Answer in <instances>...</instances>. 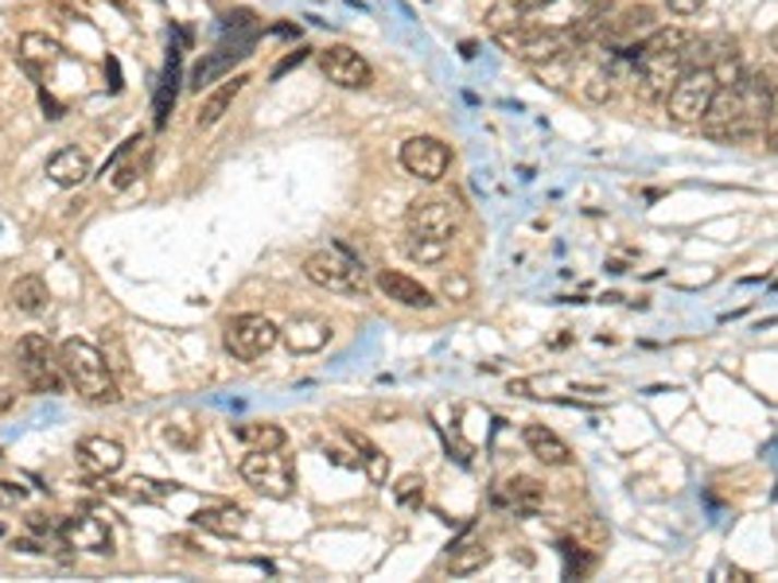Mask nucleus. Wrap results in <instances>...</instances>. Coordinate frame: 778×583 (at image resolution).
<instances>
[{
	"mask_svg": "<svg viewBox=\"0 0 778 583\" xmlns=\"http://www.w3.org/2000/svg\"><path fill=\"white\" fill-rule=\"evenodd\" d=\"M59 362H63L67 385H71L82 401H89V405H117V401H121L113 373H109L106 366V354L94 343H86V338H67V343L59 346Z\"/></svg>",
	"mask_w": 778,
	"mask_h": 583,
	"instance_id": "nucleus-1",
	"label": "nucleus"
},
{
	"mask_svg": "<svg viewBox=\"0 0 778 583\" xmlns=\"http://www.w3.org/2000/svg\"><path fill=\"white\" fill-rule=\"evenodd\" d=\"M304 276L315 288L335 291V296H362V291H370V269L343 246L312 249L304 257Z\"/></svg>",
	"mask_w": 778,
	"mask_h": 583,
	"instance_id": "nucleus-2",
	"label": "nucleus"
},
{
	"mask_svg": "<svg viewBox=\"0 0 778 583\" xmlns=\"http://www.w3.org/2000/svg\"><path fill=\"white\" fill-rule=\"evenodd\" d=\"M16 366L24 373L27 389L32 393H63L67 385V373H63V362H59V350L47 343V335H24L16 343Z\"/></svg>",
	"mask_w": 778,
	"mask_h": 583,
	"instance_id": "nucleus-3",
	"label": "nucleus"
},
{
	"mask_svg": "<svg viewBox=\"0 0 778 583\" xmlns=\"http://www.w3.org/2000/svg\"><path fill=\"white\" fill-rule=\"evenodd\" d=\"M277 343H280V328L268 316H258V311L234 316L223 331L226 354H234L238 362H258V358H265Z\"/></svg>",
	"mask_w": 778,
	"mask_h": 583,
	"instance_id": "nucleus-4",
	"label": "nucleus"
},
{
	"mask_svg": "<svg viewBox=\"0 0 778 583\" xmlns=\"http://www.w3.org/2000/svg\"><path fill=\"white\" fill-rule=\"evenodd\" d=\"M716 86H720V82H716L713 67H690V71L673 82L670 94H666V114H670V121L697 124L701 117H705L708 102H713Z\"/></svg>",
	"mask_w": 778,
	"mask_h": 583,
	"instance_id": "nucleus-5",
	"label": "nucleus"
},
{
	"mask_svg": "<svg viewBox=\"0 0 778 583\" xmlns=\"http://www.w3.org/2000/svg\"><path fill=\"white\" fill-rule=\"evenodd\" d=\"M238 471H242V478L253 490H261L265 498H277V502L292 498L296 490V471L292 463H288V455H280V451L250 448L242 455V463H238Z\"/></svg>",
	"mask_w": 778,
	"mask_h": 583,
	"instance_id": "nucleus-6",
	"label": "nucleus"
},
{
	"mask_svg": "<svg viewBox=\"0 0 778 583\" xmlns=\"http://www.w3.org/2000/svg\"><path fill=\"white\" fill-rule=\"evenodd\" d=\"M402 168L421 183H440L452 168V148L440 136H409L402 144Z\"/></svg>",
	"mask_w": 778,
	"mask_h": 583,
	"instance_id": "nucleus-7",
	"label": "nucleus"
},
{
	"mask_svg": "<svg viewBox=\"0 0 778 583\" xmlns=\"http://www.w3.org/2000/svg\"><path fill=\"white\" fill-rule=\"evenodd\" d=\"M320 71L327 82H335L339 90H367L374 86V67H370L355 47L335 44L320 51Z\"/></svg>",
	"mask_w": 778,
	"mask_h": 583,
	"instance_id": "nucleus-8",
	"label": "nucleus"
},
{
	"mask_svg": "<svg viewBox=\"0 0 778 583\" xmlns=\"http://www.w3.org/2000/svg\"><path fill=\"white\" fill-rule=\"evenodd\" d=\"M59 533H63L67 548L94 552V557H113V530H109V522H101L98 513H71V517L59 522Z\"/></svg>",
	"mask_w": 778,
	"mask_h": 583,
	"instance_id": "nucleus-9",
	"label": "nucleus"
},
{
	"mask_svg": "<svg viewBox=\"0 0 778 583\" xmlns=\"http://www.w3.org/2000/svg\"><path fill=\"white\" fill-rule=\"evenodd\" d=\"M405 226L417 238H452L459 230V206L447 203V199H424V203H412L409 214H405Z\"/></svg>",
	"mask_w": 778,
	"mask_h": 583,
	"instance_id": "nucleus-10",
	"label": "nucleus"
},
{
	"mask_svg": "<svg viewBox=\"0 0 778 583\" xmlns=\"http://www.w3.org/2000/svg\"><path fill=\"white\" fill-rule=\"evenodd\" d=\"M681 74H685V59H681V51L643 55V71H638V94H643L646 102H662Z\"/></svg>",
	"mask_w": 778,
	"mask_h": 583,
	"instance_id": "nucleus-11",
	"label": "nucleus"
},
{
	"mask_svg": "<svg viewBox=\"0 0 778 583\" xmlns=\"http://www.w3.org/2000/svg\"><path fill=\"white\" fill-rule=\"evenodd\" d=\"M74 455H79V467L89 478H113L117 471L125 467V448L109 440V436H86V440H79Z\"/></svg>",
	"mask_w": 778,
	"mask_h": 583,
	"instance_id": "nucleus-12",
	"label": "nucleus"
},
{
	"mask_svg": "<svg viewBox=\"0 0 778 583\" xmlns=\"http://www.w3.org/2000/svg\"><path fill=\"white\" fill-rule=\"evenodd\" d=\"M378 291H382L385 300L402 304V308H412V311H432L436 308V296H432L429 288H424L421 281H412V276L397 273V269H382V273L374 276Z\"/></svg>",
	"mask_w": 778,
	"mask_h": 583,
	"instance_id": "nucleus-13",
	"label": "nucleus"
},
{
	"mask_svg": "<svg viewBox=\"0 0 778 583\" xmlns=\"http://www.w3.org/2000/svg\"><path fill=\"white\" fill-rule=\"evenodd\" d=\"M280 343L292 354H315L332 343V323L320 316H292L285 328H280Z\"/></svg>",
	"mask_w": 778,
	"mask_h": 583,
	"instance_id": "nucleus-14",
	"label": "nucleus"
},
{
	"mask_svg": "<svg viewBox=\"0 0 778 583\" xmlns=\"http://www.w3.org/2000/svg\"><path fill=\"white\" fill-rule=\"evenodd\" d=\"M522 440H526L529 455H534V460H541L546 467H568V463H573V451H568V443H564L561 436L553 432V428L526 425V428H522Z\"/></svg>",
	"mask_w": 778,
	"mask_h": 583,
	"instance_id": "nucleus-15",
	"label": "nucleus"
},
{
	"mask_svg": "<svg viewBox=\"0 0 778 583\" xmlns=\"http://www.w3.org/2000/svg\"><path fill=\"white\" fill-rule=\"evenodd\" d=\"M47 179H51L55 187H82L89 179V156L82 148H74V144H67V148H59L51 159H47Z\"/></svg>",
	"mask_w": 778,
	"mask_h": 583,
	"instance_id": "nucleus-16",
	"label": "nucleus"
},
{
	"mask_svg": "<svg viewBox=\"0 0 778 583\" xmlns=\"http://www.w3.org/2000/svg\"><path fill=\"white\" fill-rule=\"evenodd\" d=\"M246 74H230V79H223L218 82L211 94L203 97V106H199V114H195V124L199 129H211V124H218L226 114H230V106H234V97L242 94L246 90Z\"/></svg>",
	"mask_w": 778,
	"mask_h": 583,
	"instance_id": "nucleus-17",
	"label": "nucleus"
},
{
	"mask_svg": "<svg viewBox=\"0 0 778 583\" xmlns=\"http://www.w3.org/2000/svg\"><path fill=\"white\" fill-rule=\"evenodd\" d=\"M59 59H63V47L55 44V39L39 36V32H27V36L20 39V62H24V71L32 74V79H47V71H51Z\"/></svg>",
	"mask_w": 778,
	"mask_h": 583,
	"instance_id": "nucleus-18",
	"label": "nucleus"
},
{
	"mask_svg": "<svg viewBox=\"0 0 778 583\" xmlns=\"http://www.w3.org/2000/svg\"><path fill=\"white\" fill-rule=\"evenodd\" d=\"M343 436H347V443L355 448L358 463H362V471H367L370 483H390V455H385L382 448H378L374 440H370L367 432H355V428H343Z\"/></svg>",
	"mask_w": 778,
	"mask_h": 583,
	"instance_id": "nucleus-19",
	"label": "nucleus"
},
{
	"mask_svg": "<svg viewBox=\"0 0 778 583\" xmlns=\"http://www.w3.org/2000/svg\"><path fill=\"white\" fill-rule=\"evenodd\" d=\"M9 296H12V308L24 311V316H39V311L51 304V291H47L44 276H36V273L16 276L12 288H9Z\"/></svg>",
	"mask_w": 778,
	"mask_h": 583,
	"instance_id": "nucleus-20",
	"label": "nucleus"
},
{
	"mask_svg": "<svg viewBox=\"0 0 778 583\" xmlns=\"http://www.w3.org/2000/svg\"><path fill=\"white\" fill-rule=\"evenodd\" d=\"M242 517L246 513L238 510V505H206V510L191 513V522L199 525V530L206 533H218V537H238L242 533Z\"/></svg>",
	"mask_w": 778,
	"mask_h": 583,
	"instance_id": "nucleus-21",
	"label": "nucleus"
},
{
	"mask_svg": "<svg viewBox=\"0 0 778 583\" xmlns=\"http://www.w3.org/2000/svg\"><path fill=\"white\" fill-rule=\"evenodd\" d=\"M234 436L242 443H250V448L258 451H285L288 436L280 425H268V420H250V425H234Z\"/></svg>",
	"mask_w": 778,
	"mask_h": 583,
	"instance_id": "nucleus-22",
	"label": "nucleus"
},
{
	"mask_svg": "<svg viewBox=\"0 0 778 583\" xmlns=\"http://www.w3.org/2000/svg\"><path fill=\"white\" fill-rule=\"evenodd\" d=\"M573 71H576V59H573L568 47L556 51V55H549V59L534 62V79L541 82V86H553V90L568 86V82H573Z\"/></svg>",
	"mask_w": 778,
	"mask_h": 583,
	"instance_id": "nucleus-23",
	"label": "nucleus"
},
{
	"mask_svg": "<svg viewBox=\"0 0 778 583\" xmlns=\"http://www.w3.org/2000/svg\"><path fill=\"white\" fill-rule=\"evenodd\" d=\"M654 24H658V20H654L650 4H631L623 16L611 20L608 32H611V36H619V39H635L638 32H654Z\"/></svg>",
	"mask_w": 778,
	"mask_h": 583,
	"instance_id": "nucleus-24",
	"label": "nucleus"
},
{
	"mask_svg": "<svg viewBox=\"0 0 778 583\" xmlns=\"http://www.w3.org/2000/svg\"><path fill=\"white\" fill-rule=\"evenodd\" d=\"M447 241L444 238H417V234H409V241H405V257H409L412 265H444L447 261Z\"/></svg>",
	"mask_w": 778,
	"mask_h": 583,
	"instance_id": "nucleus-25",
	"label": "nucleus"
},
{
	"mask_svg": "<svg viewBox=\"0 0 778 583\" xmlns=\"http://www.w3.org/2000/svg\"><path fill=\"white\" fill-rule=\"evenodd\" d=\"M487 564H491V548L487 545H464L447 557V572L452 575H475L483 572Z\"/></svg>",
	"mask_w": 778,
	"mask_h": 583,
	"instance_id": "nucleus-26",
	"label": "nucleus"
},
{
	"mask_svg": "<svg viewBox=\"0 0 778 583\" xmlns=\"http://www.w3.org/2000/svg\"><path fill=\"white\" fill-rule=\"evenodd\" d=\"M246 55H250V47H234V51H230V47H218V51L211 55V59L199 62V67H195V74H191V86L203 90L206 82L215 79L218 71H226V67H230L234 59H246Z\"/></svg>",
	"mask_w": 778,
	"mask_h": 583,
	"instance_id": "nucleus-27",
	"label": "nucleus"
},
{
	"mask_svg": "<svg viewBox=\"0 0 778 583\" xmlns=\"http://www.w3.org/2000/svg\"><path fill=\"white\" fill-rule=\"evenodd\" d=\"M690 36L681 27H658L650 39L643 44V55H670V51H685Z\"/></svg>",
	"mask_w": 778,
	"mask_h": 583,
	"instance_id": "nucleus-28",
	"label": "nucleus"
},
{
	"mask_svg": "<svg viewBox=\"0 0 778 583\" xmlns=\"http://www.w3.org/2000/svg\"><path fill=\"white\" fill-rule=\"evenodd\" d=\"M176 62H179V55H176V47H171V62H168V74H164V86H160V97H156V129H164L168 124V114H171V106H176Z\"/></svg>",
	"mask_w": 778,
	"mask_h": 583,
	"instance_id": "nucleus-29",
	"label": "nucleus"
},
{
	"mask_svg": "<svg viewBox=\"0 0 778 583\" xmlns=\"http://www.w3.org/2000/svg\"><path fill=\"white\" fill-rule=\"evenodd\" d=\"M506 498H511L514 505H537L541 498H546V486L537 483V478L518 475V478H511V483H506Z\"/></svg>",
	"mask_w": 778,
	"mask_h": 583,
	"instance_id": "nucleus-30",
	"label": "nucleus"
},
{
	"mask_svg": "<svg viewBox=\"0 0 778 583\" xmlns=\"http://www.w3.org/2000/svg\"><path fill=\"white\" fill-rule=\"evenodd\" d=\"M440 296L452 304H467L475 296V284L467 273H444V281H440Z\"/></svg>",
	"mask_w": 778,
	"mask_h": 583,
	"instance_id": "nucleus-31",
	"label": "nucleus"
},
{
	"mask_svg": "<svg viewBox=\"0 0 778 583\" xmlns=\"http://www.w3.org/2000/svg\"><path fill=\"white\" fill-rule=\"evenodd\" d=\"M573 540H576L580 548H591V552H596V548L608 545V530H603V525L596 522V517H584L580 525H573Z\"/></svg>",
	"mask_w": 778,
	"mask_h": 583,
	"instance_id": "nucleus-32",
	"label": "nucleus"
},
{
	"mask_svg": "<svg viewBox=\"0 0 778 583\" xmlns=\"http://www.w3.org/2000/svg\"><path fill=\"white\" fill-rule=\"evenodd\" d=\"M394 498L402 505H421L424 502V478L421 475H402L394 483Z\"/></svg>",
	"mask_w": 778,
	"mask_h": 583,
	"instance_id": "nucleus-33",
	"label": "nucleus"
},
{
	"mask_svg": "<svg viewBox=\"0 0 778 583\" xmlns=\"http://www.w3.org/2000/svg\"><path fill=\"white\" fill-rule=\"evenodd\" d=\"M611 94H615V86H611L608 74H591V79L584 82V102H591V106H608Z\"/></svg>",
	"mask_w": 778,
	"mask_h": 583,
	"instance_id": "nucleus-34",
	"label": "nucleus"
},
{
	"mask_svg": "<svg viewBox=\"0 0 778 583\" xmlns=\"http://www.w3.org/2000/svg\"><path fill=\"white\" fill-rule=\"evenodd\" d=\"M666 9H670L673 16H697V12L705 9V0H666Z\"/></svg>",
	"mask_w": 778,
	"mask_h": 583,
	"instance_id": "nucleus-35",
	"label": "nucleus"
},
{
	"mask_svg": "<svg viewBox=\"0 0 778 583\" xmlns=\"http://www.w3.org/2000/svg\"><path fill=\"white\" fill-rule=\"evenodd\" d=\"M20 502H24V486L0 483V505H4V510H12V505H20Z\"/></svg>",
	"mask_w": 778,
	"mask_h": 583,
	"instance_id": "nucleus-36",
	"label": "nucleus"
},
{
	"mask_svg": "<svg viewBox=\"0 0 778 583\" xmlns=\"http://www.w3.org/2000/svg\"><path fill=\"white\" fill-rule=\"evenodd\" d=\"M304 59H308V51H304V47H300V51H292V55H288V59H285V62H280L277 71H273V79H280V74H285V71H288V67H300V62H304Z\"/></svg>",
	"mask_w": 778,
	"mask_h": 583,
	"instance_id": "nucleus-37",
	"label": "nucleus"
},
{
	"mask_svg": "<svg viewBox=\"0 0 778 583\" xmlns=\"http://www.w3.org/2000/svg\"><path fill=\"white\" fill-rule=\"evenodd\" d=\"M12 405H16V393H12V389H0V413H9Z\"/></svg>",
	"mask_w": 778,
	"mask_h": 583,
	"instance_id": "nucleus-38",
	"label": "nucleus"
}]
</instances>
